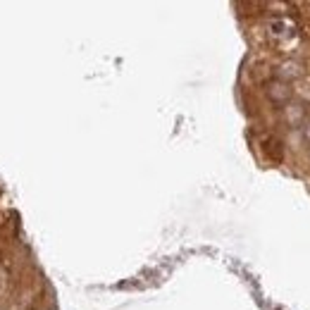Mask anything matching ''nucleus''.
<instances>
[{"label": "nucleus", "instance_id": "1", "mask_svg": "<svg viewBox=\"0 0 310 310\" xmlns=\"http://www.w3.org/2000/svg\"><path fill=\"white\" fill-rule=\"evenodd\" d=\"M267 96L275 100V103L284 105L286 100L291 98V89H289V84L286 81H272L270 84V89H267Z\"/></svg>", "mask_w": 310, "mask_h": 310}, {"label": "nucleus", "instance_id": "2", "mask_svg": "<svg viewBox=\"0 0 310 310\" xmlns=\"http://www.w3.org/2000/svg\"><path fill=\"white\" fill-rule=\"evenodd\" d=\"M270 29H272V34L275 36H286L289 34V24H286V22H272Z\"/></svg>", "mask_w": 310, "mask_h": 310}]
</instances>
